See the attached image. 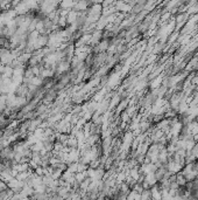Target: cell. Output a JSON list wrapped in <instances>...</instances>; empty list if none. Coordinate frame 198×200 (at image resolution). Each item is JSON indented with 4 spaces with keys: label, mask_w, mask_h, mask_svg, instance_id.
I'll use <instances>...</instances> for the list:
<instances>
[{
    "label": "cell",
    "mask_w": 198,
    "mask_h": 200,
    "mask_svg": "<svg viewBox=\"0 0 198 200\" xmlns=\"http://www.w3.org/2000/svg\"><path fill=\"white\" fill-rule=\"evenodd\" d=\"M176 183L178 184L179 187H181V186H185V184L188 183L187 179H185V177H184V174L182 173V171L178 172V173H176Z\"/></svg>",
    "instance_id": "1"
}]
</instances>
